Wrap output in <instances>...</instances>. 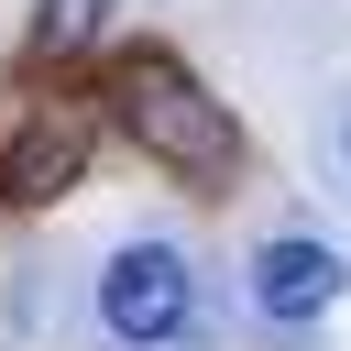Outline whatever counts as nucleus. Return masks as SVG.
Segmentation results:
<instances>
[{
	"mask_svg": "<svg viewBox=\"0 0 351 351\" xmlns=\"http://www.w3.org/2000/svg\"><path fill=\"white\" fill-rule=\"evenodd\" d=\"M110 99H121V121H132V143L165 165V176H186V186H219L230 165H241V121L176 66V55H121V77H110Z\"/></svg>",
	"mask_w": 351,
	"mask_h": 351,
	"instance_id": "obj_1",
	"label": "nucleus"
},
{
	"mask_svg": "<svg viewBox=\"0 0 351 351\" xmlns=\"http://www.w3.org/2000/svg\"><path fill=\"white\" fill-rule=\"evenodd\" d=\"M99 329H110L121 351H176V340L197 329V274H186V252H176V241H121L110 274H99Z\"/></svg>",
	"mask_w": 351,
	"mask_h": 351,
	"instance_id": "obj_2",
	"label": "nucleus"
},
{
	"mask_svg": "<svg viewBox=\"0 0 351 351\" xmlns=\"http://www.w3.org/2000/svg\"><path fill=\"white\" fill-rule=\"evenodd\" d=\"M340 285H351V263H340L329 241H307V230H285V241H263V252H252V307H263L274 329L329 318V307H340Z\"/></svg>",
	"mask_w": 351,
	"mask_h": 351,
	"instance_id": "obj_3",
	"label": "nucleus"
},
{
	"mask_svg": "<svg viewBox=\"0 0 351 351\" xmlns=\"http://www.w3.org/2000/svg\"><path fill=\"white\" fill-rule=\"evenodd\" d=\"M77 165H88V110H33L22 143H11V165H0V197L44 208V197L77 186Z\"/></svg>",
	"mask_w": 351,
	"mask_h": 351,
	"instance_id": "obj_4",
	"label": "nucleus"
},
{
	"mask_svg": "<svg viewBox=\"0 0 351 351\" xmlns=\"http://www.w3.org/2000/svg\"><path fill=\"white\" fill-rule=\"evenodd\" d=\"M99 11H110V0H44V11H33V55H88V44H99Z\"/></svg>",
	"mask_w": 351,
	"mask_h": 351,
	"instance_id": "obj_5",
	"label": "nucleus"
}]
</instances>
